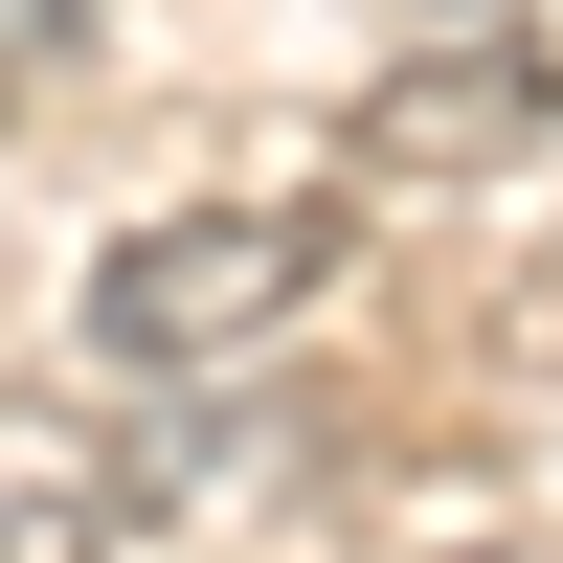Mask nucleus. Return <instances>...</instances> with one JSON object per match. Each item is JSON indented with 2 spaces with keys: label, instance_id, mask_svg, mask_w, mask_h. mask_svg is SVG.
I'll list each match as a JSON object with an SVG mask.
<instances>
[{
  "label": "nucleus",
  "instance_id": "1",
  "mask_svg": "<svg viewBox=\"0 0 563 563\" xmlns=\"http://www.w3.org/2000/svg\"><path fill=\"white\" fill-rule=\"evenodd\" d=\"M339 249H361V203H316V180L135 203L113 249H90V294H68V361H90V384H135V406H180V384H249V361L294 339L316 294H339Z\"/></svg>",
  "mask_w": 563,
  "mask_h": 563
},
{
  "label": "nucleus",
  "instance_id": "2",
  "mask_svg": "<svg viewBox=\"0 0 563 563\" xmlns=\"http://www.w3.org/2000/svg\"><path fill=\"white\" fill-rule=\"evenodd\" d=\"M541 135H563V45L519 23V0H451L406 68H361L339 180L361 203H429V180H496V158H541Z\"/></svg>",
  "mask_w": 563,
  "mask_h": 563
},
{
  "label": "nucleus",
  "instance_id": "3",
  "mask_svg": "<svg viewBox=\"0 0 563 563\" xmlns=\"http://www.w3.org/2000/svg\"><path fill=\"white\" fill-rule=\"evenodd\" d=\"M113 429L90 406H0V563H113Z\"/></svg>",
  "mask_w": 563,
  "mask_h": 563
},
{
  "label": "nucleus",
  "instance_id": "4",
  "mask_svg": "<svg viewBox=\"0 0 563 563\" xmlns=\"http://www.w3.org/2000/svg\"><path fill=\"white\" fill-rule=\"evenodd\" d=\"M68 23H90V0H0V68H23V45H68Z\"/></svg>",
  "mask_w": 563,
  "mask_h": 563
}]
</instances>
